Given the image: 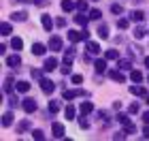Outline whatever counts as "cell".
Returning a JSON list of instances; mask_svg holds the SVG:
<instances>
[{
	"instance_id": "cell-15",
	"label": "cell",
	"mask_w": 149,
	"mask_h": 141,
	"mask_svg": "<svg viewBox=\"0 0 149 141\" xmlns=\"http://www.w3.org/2000/svg\"><path fill=\"white\" fill-rule=\"evenodd\" d=\"M15 90H17V92H22V94H26V92H30V83H28V81H17Z\"/></svg>"
},
{
	"instance_id": "cell-19",
	"label": "cell",
	"mask_w": 149,
	"mask_h": 141,
	"mask_svg": "<svg viewBox=\"0 0 149 141\" xmlns=\"http://www.w3.org/2000/svg\"><path fill=\"white\" fill-rule=\"evenodd\" d=\"M11 47H13L15 51H19V49L24 47V41H22L19 36H13V41H11Z\"/></svg>"
},
{
	"instance_id": "cell-8",
	"label": "cell",
	"mask_w": 149,
	"mask_h": 141,
	"mask_svg": "<svg viewBox=\"0 0 149 141\" xmlns=\"http://www.w3.org/2000/svg\"><path fill=\"white\" fill-rule=\"evenodd\" d=\"M49 49L60 51V49H62V39H60V36H51L49 39Z\"/></svg>"
},
{
	"instance_id": "cell-46",
	"label": "cell",
	"mask_w": 149,
	"mask_h": 141,
	"mask_svg": "<svg viewBox=\"0 0 149 141\" xmlns=\"http://www.w3.org/2000/svg\"><path fill=\"white\" fill-rule=\"evenodd\" d=\"M143 120H145V124H149V111H145V113H143Z\"/></svg>"
},
{
	"instance_id": "cell-16",
	"label": "cell",
	"mask_w": 149,
	"mask_h": 141,
	"mask_svg": "<svg viewBox=\"0 0 149 141\" xmlns=\"http://www.w3.org/2000/svg\"><path fill=\"white\" fill-rule=\"evenodd\" d=\"M130 19H132V22H143V19H145V13L136 9V11H132V13H130Z\"/></svg>"
},
{
	"instance_id": "cell-39",
	"label": "cell",
	"mask_w": 149,
	"mask_h": 141,
	"mask_svg": "<svg viewBox=\"0 0 149 141\" xmlns=\"http://www.w3.org/2000/svg\"><path fill=\"white\" fill-rule=\"evenodd\" d=\"M81 81H83V75H72V83H81Z\"/></svg>"
},
{
	"instance_id": "cell-40",
	"label": "cell",
	"mask_w": 149,
	"mask_h": 141,
	"mask_svg": "<svg viewBox=\"0 0 149 141\" xmlns=\"http://www.w3.org/2000/svg\"><path fill=\"white\" fill-rule=\"evenodd\" d=\"M130 113H139V105H136V103L130 105Z\"/></svg>"
},
{
	"instance_id": "cell-7",
	"label": "cell",
	"mask_w": 149,
	"mask_h": 141,
	"mask_svg": "<svg viewBox=\"0 0 149 141\" xmlns=\"http://www.w3.org/2000/svg\"><path fill=\"white\" fill-rule=\"evenodd\" d=\"M19 64H22V58H19L17 53H13V56L6 58V66H11V69H17Z\"/></svg>"
},
{
	"instance_id": "cell-35",
	"label": "cell",
	"mask_w": 149,
	"mask_h": 141,
	"mask_svg": "<svg viewBox=\"0 0 149 141\" xmlns=\"http://www.w3.org/2000/svg\"><path fill=\"white\" fill-rule=\"evenodd\" d=\"M119 69H124V71L132 69V62H130V60H121V62H119Z\"/></svg>"
},
{
	"instance_id": "cell-3",
	"label": "cell",
	"mask_w": 149,
	"mask_h": 141,
	"mask_svg": "<svg viewBox=\"0 0 149 141\" xmlns=\"http://www.w3.org/2000/svg\"><path fill=\"white\" fill-rule=\"evenodd\" d=\"M22 107H24L26 113H34V111H36V100H34V98H24Z\"/></svg>"
},
{
	"instance_id": "cell-14",
	"label": "cell",
	"mask_w": 149,
	"mask_h": 141,
	"mask_svg": "<svg viewBox=\"0 0 149 141\" xmlns=\"http://www.w3.org/2000/svg\"><path fill=\"white\" fill-rule=\"evenodd\" d=\"M13 22H26V19H28V13L26 11H17V13H13Z\"/></svg>"
},
{
	"instance_id": "cell-25",
	"label": "cell",
	"mask_w": 149,
	"mask_h": 141,
	"mask_svg": "<svg viewBox=\"0 0 149 141\" xmlns=\"http://www.w3.org/2000/svg\"><path fill=\"white\" fill-rule=\"evenodd\" d=\"M64 116H66V120H74V107L72 105H68L64 109Z\"/></svg>"
},
{
	"instance_id": "cell-33",
	"label": "cell",
	"mask_w": 149,
	"mask_h": 141,
	"mask_svg": "<svg viewBox=\"0 0 149 141\" xmlns=\"http://www.w3.org/2000/svg\"><path fill=\"white\" fill-rule=\"evenodd\" d=\"M130 79H132V81H141V79H143L141 71H132V73H130Z\"/></svg>"
},
{
	"instance_id": "cell-9",
	"label": "cell",
	"mask_w": 149,
	"mask_h": 141,
	"mask_svg": "<svg viewBox=\"0 0 149 141\" xmlns=\"http://www.w3.org/2000/svg\"><path fill=\"white\" fill-rule=\"evenodd\" d=\"M51 133H53V137H56V139H62L64 137V126L60 122H56V124H53V128H51Z\"/></svg>"
},
{
	"instance_id": "cell-43",
	"label": "cell",
	"mask_w": 149,
	"mask_h": 141,
	"mask_svg": "<svg viewBox=\"0 0 149 141\" xmlns=\"http://www.w3.org/2000/svg\"><path fill=\"white\" fill-rule=\"evenodd\" d=\"M56 24L60 26V28H62V26H66V19H62V17H60V19H58V22H56Z\"/></svg>"
},
{
	"instance_id": "cell-10",
	"label": "cell",
	"mask_w": 149,
	"mask_h": 141,
	"mask_svg": "<svg viewBox=\"0 0 149 141\" xmlns=\"http://www.w3.org/2000/svg\"><path fill=\"white\" fill-rule=\"evenodd\" d=\"M130 94H134V96H147V90L143 86H130Z\"/></svg>"
},
{
	"instance_id": "cell-29",
	"label": "cell",
	"mask_w": 149,
	"mask_h": 141,
	"mask_svg": "<svg viewBox=\"0 0 149 141\" xmlns=\"http://www.w3.org/2000/svg\"><path fill=\"white\" fill-rule=\"evenodd\" d=\"M145 28H143V26H136V28H134V36H136V39H143L145 36Z\"/></svg>"
},
{
	"instance_id": "cell-20",
	"label": "cell",
	"mask_w": 149,
	"mask_h": 141,
	"mask_svg": "<svg viewBox=\"0 0 149 141\" xmlns=\"http://www.w3.org/2000/svg\"><path fill=\"white\" fill-rule=\"evenodd\" d=\"M104 58H107V60H117V58H119V51H117V49H107V51H104Z\"/></svg>"
},
{
	"instance_id": "cell-50",
	"label": "cell",
	"mask_w": 149,
	"mask_h": 141,
	"mask_svg": "<svg viewBox=\"0 0 149 141\" xmlns=\"http://www.w3.org/2000/svg\"><path fill=\"white\" fill-rule=\"evenodd\" d=\"M147 81H149V77H147Z\"/></svg>"
},
{
	"instance_id": "cell-22",
	"label": "cell",
	"mask_w": 149,
	"mask_h": 141,
	"mask_svg": "<svg viewBox=\"0 0 149 141\" xmlns=\"http://www.w3.org/2000/svg\"><path fill=\"white\" fill-rule=\"evenodd\" d=\"M87 51H90V53H100V45L90 41V43H87Z\"/></svg>"
},
{
	"instance_id": "cell-5",
	"label": "cell",
	"mask_w": 149,
	"mask_h": 141,
	"mask_svg": "<svg viewBox=\"0 0 149 141\" xmlns=\"http://www.w3.org/2000/svg\"><path fill=\"white\" fill-rule=\"evenodd\" d=\"M60 73L66 77V75H70L72 73V62H70V58H64V62H62V66H60Z\"/></svg>"
},
{
	"instance_id": "cell-41",
	"label": "cell",
	"mask_w": 149,
	"mask_h": 141,
	"mask_svg": "<svg viewBox=\"0 0 149 141\" xmlns=\"http://www.w3.org/2000/svg\"><path fill=\"white\" fill-rule=\"evenodd\" d=\"M74 56V47H68V51H66V58H72Z\"/></svg>"
},
{
	"instance_id": "cell-31",
	"label": "cell",
	"mask_w": 149,
	"mask_h": 141,
	"mask_svg": "<svg viewBox=\"0 0 149 141\" xmlns=\"http://www.w3.org/2000/svg\"><path fill=\"white\" fill-rule=\"evenodd\" d=\"M128 26H130V22H128V19H124V17H121V19H117V28H121V30H126Z\"/></svg>"
},
{
	"instance_id": "cell-34",
	"label": "cell",
	"mask_w": 149,
	"mask_h": 141,
	"mask_svg": "<svg viewBox=\"0 0 149 141\" xmlns=\"http://www.w3.org/2000/svg\"><path fill=\"white\" fill-rule=\"evenodd\" d=\"M100 15H102V13H100L98 9H92V11H90V15H87V17H90V19H100Z\"/></svg>"
},
{
	"instance_id": "cell-21",
	"label": "cell",
	"mask_w": 149,
	"mask_h": 141,
	"mask_svg": "<svg viewBox=\"0 0 149 141\" xmlns=\"http://www.w3.org/2000/svg\"><path fill=\"white\" fill-rule=\"evenodd\" d=\"M109 77H111V79H115V81H119V83H121V81H124V79H126V77L121 75L119 71H109Z\"/></svg>"
},
{
	"instance_id": "cell-23",
	"label": "cell",
	"mask_w": 149,
	"mask_h": 141,
	"mask_svg": "<svg viewBox=\"0 0 149 141\" xmlns=\"http://www.w3.org/2000/svg\"><path fill=\"white\" fill-rule=\"evenodd\" d=\"M47 109H49L51 113H58V111H60V103H58V100H49V105H47Z\"/></svg>"
},
{
	"instance_id": "cell-38",
	"label": "cell",
	"mask_w": 149,
	"mask_h": 141,
	"mask_svg": "<svg viewBox=\"0 0 149 141\" xmlns=\"http://www.w3.org/2000/svg\"><path fill=\"white\" fill-rule=\"evenodd\" d=\"M79 126H81V128H87V126H90V124H87V120L83 118V113H81V118H79Z\"/></svg>"
},
{
	"instance_id": "cell-18",
	"label": "cell",
	"mask_w": 149,
	"mask_h": 141,
	"mask_svg": "<svg viewBox=\"0 0 149 141\" xmlns=\"http://www.w3.org/2000/svg\"><path fill=\"white\" fill-rule=\"evenodd\" d=\"M96 34L100 36V39H109V28L102 24V26H98V30H96Z\"/></svg>"
},
{
	"instance_id": "cell-36",
	"label": "cell",
	"mask_w": 149,
	"mask_h": 141,
	"mask_svg": "<svg viewBox=\"0 0 149 141\" xmlns=\"http://www.w3.org/2000/svg\"><path fill=\"white\" fill-rule=\"evenodd\" d=\"M77 9H79L81 13H85V11H87V2H85V0H79V2H77Z\"/></svg>"
},
{
	"instance_id": "cell-4",
	"label": "cell",
	"mask_w": 149,
	"mask_h": 141,
	"mask_svg": "<svg viewBox=\"0 0 149 141\" xmlns=\"http://www.w3.org/2000/svg\"><path fill=\"white\" fill-rule=\"evenodd\" d=\"M56 69H58V60L56 58H47L45 64H43V71L45 73H51V71H56Z\"/></svg>"
},
{
	"instance_id": "cell-42",
	"label": "cell",
	"mask_w": 149,
	"mask_h": 141,
	"mask_svg": "<svg viewBox=\"0 0 149 141\" xmlns=\"http://www.w3.org/2000/svg\"><path fill=\"white\" fill-rule=\"evenodd\" d=\"M143 137H145V139H149V124L145 126V130H143Z\"/></svg>"
},
{
	"instance_id": "cell-44",
	"label": "cell",
	"mask_w": 149,
	"mask_h": 141,
	"mask_svg": "<svg viewBox=\"0 0 149 141\" xmlns=\"http://www.w3.org/2000/svg\"><path fill=\"white\" fill-rule=\"evenodd\" d=\"M9 105H11V107H15V105H17V96H13V98L9 100Z\"/></svg>"
},
{
	"instance_id": "cell-30",
	"label": "cell",
	"mask_w": 149,
	"mask_h": 141,
	"mask_svg": "<svg viewBox=\"0 0 149 141\" xmlns=\"http://www.w3.org/2000/svg\"><path fill=\"white\" fill-rule=\"evenodd\" d=\"M121 11H124V9H121V4H119V2H113V4H111V13H115V15H119Z\"/></svg>"
},
{
	"instance_id": "cell-26",
	"label": "cell",
	"mask_w": 149,
	"mask_h": 141,
	"mask_svg": "<svg viewBox=\"0 0 149 141\" xmlns=\"http://www.w3.org/2000/svg\"><path fill=\"white\" fill-rule=\"evenodd\" d=\"M0 30H2V32H0V34H2V36H9L13 28H11V24H6V22H4L2 26H0Z\"/></svg>"
},
{
	"instance_id": "cell-49",
	"label": "cell",
	"mask_w": 149,
	"mask_h": 141,
	"mask_svg": "<svg viewBox=\"0 0 149 141\" xmlns=\"http://www.w3.org/2000/svg\"><path fill=\"white\" fill-rule=\"evenodd\" d=\"M147 105H149V96H147Z\"/></svg>"
},
{
	"instance_id": "cell-47",
	"label": "cell",
	"mask_w": 149,
	"mask_h": 141,
	"mask_svg": "<svg viewBox=\"0 0 149 141\" xmlns=\"http://www.w3.org/2000/svg\"><path fill=\"white\" fill-rule=\"evenodd\" d=\"M34 2H36V4H47L49 0H34Z\"/></svg>"
},
{
	"instance_id": "cell-13",
	"label": "cell",
	"mask_w": 149,
	"mask_h": 141,
	"mask_svg": "<svg viewBox=\"0 0 149 141\" xmlns=\"http://www.w3.org/2000/svg\"><path fill=\"white\" fill-rule=\"evenodd\" d=\"M92 109H94V105L90 103V100H85V103H81V107H79V111L83 113V116H87V113H92Z\"/></svg>"
},
{
	"instance_id": "cell-28",
	"label": "cell",
	"mask_w": 149,
	"mask_h": 141,
	"mask_svg": "<svg viewBox=\"0 0 149 141\" xmlns=\"http://www.w3.org/2000/svg\"><path fill=\"white\" fill-rule=\"evenodd\" d=\"M13 124V113H4L2 116V126H11Z\"/></svg>"
},
{
	"instance_id": "cell-1",
	"label": "cell",
	"mask_w": 149,
	"mask_h": 141,
	"mask_svg": "<svg viewBox=\"0 0 149 141\" xmlns=\"http://www.w3.org/2000/svg\"><path fill=\"white\" fill-rule=\"evenodd\" d=\"M68 39L72 43H79V41H87V39H90V32H81V30H70L68 32Z\"/></svg>"
},
{
	"instance_id": "cell-32",
	"label": "cell",
	"mask_w": 149,
	"mask_h": 141,
	"mask_svg": "<svg viewBox=\"0 0 149 141\" xmlns=\"http://www.w3.org/2000/svg\"><path fill=\"white\" fill-rule=\"evenodd\" d=\"M117 120H119V122L124 124V126H128V124H130V118H128L126 113H119V116H117Z\"/></svg>"
},
{
	"instance_id": "cell-17",
	"label": "cell",
	"mask_w": 149,
	"mask_h": 141,
	"mask_svg": "<svg viewBox=\"0 0 149 141\" xmlns=\"http://www.w3.org/2000/svg\"><path fill=\"white\" fill-rule=\"evenodd\" d=\"M32 53H34V56H43L45 53V45L43 43H34L32 45Z\"/></svg>"
},
{
	"instance_id": "cell-37",
	"label": "cell",
	"mask_w": 149,
	"mask_h": 141,
	"mask_svg": "<svg viewBox=\"0 0 149 141\" xmlns=\"http://www.w3.org/2000/svg\"><path fill=\"white\" fill-rule=\"evenodd\" d=\"M32 137L40 141V139H45V133H43V130H32Z\"/></svg>"
},
{
	"instance_id": "cell-24",
	"label": "cell",
	"mask_w": 149,
	"mask_h": 141,
	"mask_svg": "<svg viewBox=\"0 0 149 141\" xmlns=\"http://www.w3.org/2000/svg\"><path fill=\"white\" fill-rule=\"evenodd\" d=\"M74 6H77V4H74L72 0H62V11H72Z\"/></svg>"
},
{
	"instance_id": "cell-48",
	"label": "cell",
	"mask_w": 149,
	"mask_h": 141,
	"mask_svg": "<svg viewBox=\"0 0 149 141\" xmlns=\"http://www.w3.org/2000/svg\"><path fill=\"white\" fill-rule=\"evenodd\" d=\"M145 66H147V69H149V56L145 58Z\"/></svg>"
},
{
	"instance_id": "cell-12",
	"label": "cell",
	"mask_w": 149,
	"mask_h": 141,
	"mask_svg": "<svg viewBox=\"0 0 149 141\" xmlns=\"http://www.w3.org/2000/svg\"><path fill=\"white\" fill-rule=\"evenodd\" d=\"M94 69H96V73H104L107 71V58L96 60V62H94Z\"/></svg>"
},
{
	"instance_id": "cell-11",
	"label": "cell",
	"mask_w": 149,
	"mask_h": 141,
	"mask_svg": "<svg viewBox=\"0 0 149 141\" xmlns=\"http://www.w3.org/2000/svg\"><path fill=\"white\" fill-rule=\"evenodd\" d=\"M40 24H43V28H45L47 32H51V28H53V19H51L49 15H43V17H40Z\"/></svg>"
},
{
	"instance_id": "cell-2",
	"label": "cell",
	"mask_w": 149,
	"mask_h": 141,
	"mask_svg": "<svg viewBox=\"0 0 149 141\" xmlns=\"http://www.w3.org/2000/svg\"><path fill=\"white\" fill-rule=\"evenodd\" d=\"M40 90H43L45 94H51L53 90H56V83H53L51 79H47V77H40Z\"/></svg>"
},
{
	"instance_id": "cell-6",
	"label": "cell",
	"mask_w": 149,
	"mask_h": 141,
	"mask_svg": "<svg viewBox=\"0 0 149 141\" xmlns=\"http://www.w3.org/2000/svg\"><path fill=\"white\" fill-rule=\"evenodd\" d=\"M83 90H64L62 92V96H64V100H70V98H77V96H83Z\"/></svg>"
},
{
	"instance_id": "cell-45",
	"label": "cell",
	"mask_w": 149,
	"mask_h": 141,
	"mask_svg": "<svg viewBox=\"0 0 149 141\" xmlns=\"http://www.w3.org/2000/svg\"><path fill=\"white\" fill-rule=\"evenodd\" d=\"M32 77H38V79H40V71H36V69H32Z\"/></svg>"
},
{
	"instance_id": "cell-27",
	"label": "cell",
	"mask_w": 149,
	"mask_h": 141,
	"mask_svg": "<svg viewBox=\"0 0 149 141\" xmlns=\"http://www.w3.org/2000/svg\"><path fill=\"white\" fill-rule=\"evenodd\" d=\"M74 22H77L79 26H83V28H85V26H87V17L83 15V13H81V15H74Z\"/></svg>"
}]
</instances>
